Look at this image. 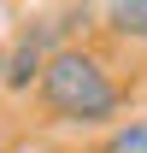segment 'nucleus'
<instances>
[{
  "label": "nucleus",
  "mask_w": 147,
  "mask_h": 153,
  "mask_svg": "<svg viewBox=\"0 0 147 153\" xmlns=\"http://www.w3.org/2000/svg\"><path fill=\"white\" fill-rule=\"evenodd\" d=\"M100 18H106L112 36H124V41H147V0H112Z\"/></svg>",
  "instance_id": "3"
},
{
  "label": "nucleus",
  "mask_w": 147,
  "mask_h": 153,
  "mask_svg": "<svg viewBox=\"0 0 147 153\" xmlns=\"http://www.w3.org/2000/svg\"><path fill=\"white\" fill-rule=\"evenodd\" d=\"M41 106L59 118V124H106L124 94H118V82L106 76V65L82 47H65V53L47 59V71H41Z\"/></svg>",
  "instance_id": "1"
},
{
  "label": "nucleus",
  "mask_w": 147,
  "mask_h": 153,
  "mask_svg": "<svg viewBox=\"0 0 147 153\" xmlns=\"http://www.w3.org/2000/svg\"><path fill=\"white\" fill-rule=\"evenodd\" d=\"M100 153H147V118H129L100 141Z\"/></svg>",
  "instance_id": "4"
},
{
  "label": "nucleus",
  "mask_w": 147,
  "mask_h": 153,
  "mask_svg": "<svg viewBox=\"0 0 147 153\" xmlns=\"http://www.w3.org/2000/svg\"><path fill=\"white\" fill-rule=\"evenodd\" d=\"M82 18L88 24V6H71V12H41V18H30L12 36V47H6V88L12 94H24V88H36L41 82V71H47V59L53 53H65V36H71V24Z\"/></svg>",
  "instance_id": "2"
},
{
  "label": "nucleus",
  "mask_w": 147,
  "mask_h": 153,
  "mask_svg": "<svg viewBox=\"0 0 147 153\" xmlns=\"http://www.w3.org/2000/svg\"><path fill=\"white\" fill-rule=\"evenodd\" d=\"M0 153H6V147H0Z\"/></svg>",
  "instance_id": "6"
},
{
  "label": "nucleus",
  "mask_w": 147,
  "mask_h": 153,
  "mask_svg": "<svg viewBox=\"0 0 147 153\" xmlns=\"http://www.w3.org/2000/svg\"><path fill=\"white\" fill-rule=\"evenodd\" d=\"M0 76H6V41H0Z\"/></svg>",
  "instance_id": "5"
}]
</instances>
